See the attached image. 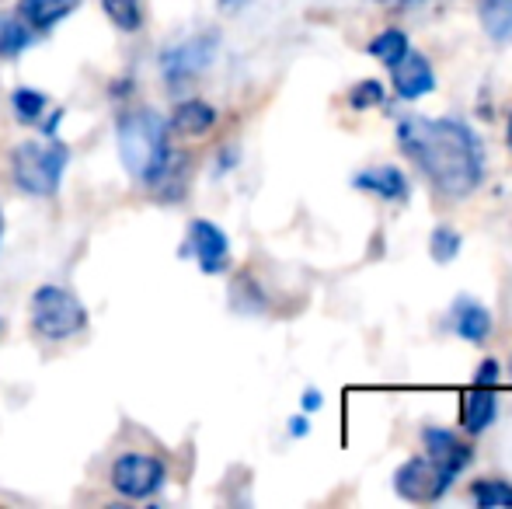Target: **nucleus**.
Returning <instances> with one entry per match:
<instances>
[{
    "label": "nucleus",
    "mask_w": 512,
    "mask_h": 509,
    "mask_svg": "<svg viewBox=\"0 0 512 509\" xmlns=\"http://www.w3.org/2000/svg\"><path fill=\"white\" fill-rule=\"evenodd\" d=\"M401 154L446 199H467L485 182V143L457 116H401L394 126Z\"/></svg>",
    "instance_id": "f257e3e1"
},
{
    "label": "nucleus",
    "mask_w": 512,
    "mask_h": 509,
    "mask_svg": "<svg viewBox=\"0 0 512 509\" xmlns=\"http://www.w3.org/2000/svg\"><path fill=\"white\" fill-rule=\"evenodd\" d=\"M115 140H119L122 168L136 178V182L157 189L168 168L175 164L171 154V129L168 119L154 109H129L115 123Z\"/></svg>",
    "instance_id": "f03ea898"
},
{
    "label": "nucleus",
    "mask_w": 512,
    "mask_h": 509,
    "mask_svg": "<svg viewBox=\"0 0 512 509\" xmlns=\"http://www.w3.org/2000/svg\"><path fill=\"white\" fill-rule=\"evenodd\" d=\"M70 147L63 140H25L11 154V178L25 196L53 199L60 192V182L67 175Z\"/></svg>",
    "instance_id": "7ed1b4c3"
},
{
    "label": "nucleus",
    "mask_w": 512,
    "mask_h": 509,
    "mask_svg": "<svg viewBox=\"0 0 512 509\" xmlns=\"http://www.w3.org/2000/svg\"><path fill=\"white\" fill-rule=\"evenodd\" d=\"M28 325L39 339L67 342L88 328V307L67 290V286L46 283L28 300Z\"/></svg>",
    "instance_id": "20e7f679"
},
{
    "label": "nucleus",
    "mask_w": 512,
    "mask_h": 509,
    "mask_svg": "<svg viewBox=\"0 0 512 509\" xmlns=\"http://www.w3.org/2000/svg\"><path fill=\"white\" fill-rule=\"evenodd\" d=\"M108 482L119 492L122 499H133V503H143V499L157 496L168 482V464L154 454H140V450H129V454L115 457L112 471H108Z\"/></svg>",
    "instance_id": "39448f33"
},
{
    "label": "nucleus",
    "mask_w": 512,
    "mask_h": 509,
    "mask_svg": "<svg viewBox=\"0 0 512 509\" xmlns=\"http://www.w3.org/2000/svg\"><path fill=\"white\" fill-rule=\"evenodd\" d=\"M216 46H220L216 32L192 35V39H182V42H175V46H168L161 53V60H157L161 63L164 84H171V88L192 84L203 70H209V63H213V56H216Z\"/></svg>",
    "instance_id": "423d86ee"
},
{
    "label": "nucleus",
    "mask_w": 512,
    "mask_h": 509,
    "mask_svg": "<svg viewBox=\"0 0 512 509\" xmlns=\"http://www.w3.org/2000/svg\"><path fill=\"white\" fill-rule=\"evenodd\" d=\"M450 489L453 485L439 475V468L425 454L408 457V461H401L398 471H394V492H398L401 499H408V503H436V499H443Z\"/></svg>",
    "instance_id": "0eeeda50"
},
{
    "label": "nucleus",
    "mask_w": 512,
    "mask_h": 509,
    "mask_svg": "<svg viewBox=\"0 0 512 509\" xmlns=\"http://www.w3.org/2000/svg\"><path fill=\"white\" fill-rule=\"evenodd\" d=\"M422 454L436 464L439 475L450 485L457 482V478L464 475V468H471V461H474L471 443H464L453 429H443V426L422 429Z\"/></svg>",
    "instance_id": "6e6552de"
},
{
    "label": "nucleus",
    "mask_w": 512,
    "mask_h": 509,
    "mask_svg": "<svg viewBox=\"0 0 512 509\" xmlns=\"http://www.w3.org/2000/svg\"><path fill=\"white\" fill-rule=\"evenodd\" d=\"M185 252L196 258V265L206 276H220V272L230 269V241L213 220H192Z\"/></svg>",
    "instance_id": "1a4fd4ad"
},
{
    "label": "nucleus",
    "mask_w": 512,
    "mask_h": 509,
    "mask_svg": "<svg viewBox=\"0 0 512 509\" xmlns=\"http://www.w3.org/2000/svg\"><path fill=\"white\" fill-rule=\"evenodd\" d=\"M387 70H391L394 95H398L401 102H418V98H425L429 91H436V70H432V63L425 60L418 49H408V53Z\"/></svg>",
    "instance_id": "9d476101"
},
{
    "label": "nucleus",
    "mask_w": 512,
    "mask_h": 509,
    "mask_svg": "<svg viewBox=\"0 0 512 509\" xmlns=\"http://www.w3.org/2000/svg\"><path fill=\"white\" fill-rule=\"evenodd\" d=\"M352 189L384 199V203H398V206L411 199L408 175L401 168H394V164H377V168L356 171V175H352Z\"/></svg>",
    "instance_id": "9b49d317"
},
{
    "label": "nucleus",
    "mask_w": 512,
    "mask_h": 509,
    "mask_svg": "<svg viewBox=\"0 0 512 509\" xmlns=\"http://www.w3.org/2000/svg\"><path fill=\"white\" fill-rule=\"evenodd\" d=\"M450 325L464 342H471V346H485L488 335H492V328H495V318L478 297H464V293H460L450 307Z\"/></svg>",
    "instance_id": "f8f14e48"
},
{
    "label": "nucleus",
    "mask_w": 512,
    "mask_h": 509,
    "mask_svg": "<svg viewBox=\"0 0 512 509\" xmlns=\"http://www.w3.org/2000/svg\"><path fill=\"white\" fill-rule=\"evenodd\" d=\"M216 123H220V112L213 105L203 102V98H185L171 112L168 129L175 136H182V140H203V136L213 133Z\"/></svg>",
    "instance_id": "ddd939ff"
},
{
    "label": "nucleus",
    "mask_w": 512,
    "mask_h": 509,
    "mask_svg": "<svg viewBox=\"0 0 512 509\" xmlns=\"http://www.w3.org/2000/svg\"><path fill=\"white\" fill-rule=\"evenodd\" d=\"M77 7H81V0H18L14 14H18L35 35H46V32H53L60 21H67Z\"/></svg>",
    "instance_id": "4468645a"
},
{
    "label": "nucleus",
    "mask_w": 512,
    "mask_h": 509,
    "mask_svg": "<svg viewBox=\"0 0 512 509\" xmlns=\"http://www.w3.org/2000/svg\"><path fill=\"white\" fill-rule=\"evenodd\" d=\"M499 419V394L495 387L485 384H471V391L464 394V433L467 436H481L492 422Z\"/></svg>",
    "instance_id": "2eb2a0df"
},
{
    "label": "nucleus",
    "mask_w": 512,
    "mask_h": 509,
    "mask_svg": "<svg viewBox=\"0 0 512 509\" xmlns=\"http://www.w3.org/2000/svg\"><path fill=\"white\" fill-rule=\"evenodd\" d=\"M478 21L495 46L512 42V0H478Z\"/></svg>",
    "instance_id": "dca6fc26"
},
{
    "label": "nucleus",
    "mask_w": 512,
    "mask_h": 509,
    "mask_svg": "<svg viewBox=\"0 0 512 509\" xmlns=\"http://www.w3.org/2000/svg\"><path fill=\"white\" fill-rule=\"evenodd\" d=\"M39 35L14 14V18H0V60H18Z\"/></svg>",
    "instance_id": "f3484780"
},
{
    "label": "nucleus",
    "mask_w": 512,
    "mask_h": 509,
    "mask_svg": "<svg viewBox=\"0 0 512 509\" xmlns=\"http://www.w3.org/2000/svg\"><path fill=\"white\" fill-rule=\"evenodd\" d=\"M411 49L408 42V32H401V28H384L380 35H373L370 46H366V53L373 56V60H380L384 67H394V63L401 60Z\"/></svg>",
    "instance_id": "a211bd4d"
},
{
    "label": "nucleus",
    "mask_w": 512,
    "mask_h": 509,
    "mask_svg": "<svg viewBox=\"0 0 512 509\" xmlns=\"http://www.w3.org/2000/svg\"><path fill=\"white\" fill-rule=\"evenodd\" d=\"M471 499L478 509H509L512 482H506V478H478V482H471Z\"/></svg>",
    "instance_id": "6ab92c4d"
},
{
    "label": "nucleus",
    "mask_w": 512,
    "mask_h": 509,
    "mask_svg": "<svg viewBox=\"0 0 512 509\" xmlns=\"http://www.w3.org/2000/svg\"><path fill=\"white\" fill-rule=\"evenodd\" d=\"M11 109H14V116H18V123L32 126L46 116L49 98H46V91H39V88H14L11 91Z\"/></svg>",
    "instance_id": "aec40b11"
},
{
    "label": "nucleus",
    "mask_w": 512,
    "mask_h": 509,
    "mask_svg": "<svg viewBox=\"0 0 512 509\" xmlns=\"http://www.w3.org/2000/svg\"><path fill=\"white\" fill-rule=\"evenodd\" d=\"M105 18L112 21L119 32H136L143 28V0H102Z\"/></svg>",
    "instance_id": "412c9836"
},
{
    "label": "nucleus",
    "mask_w": 512,
    "mask_h": 509,
    "mask_svg": "<svg viewBox=\"0 0 512 509\" xmlns=\"http://www.w3.org/2000/svg\"><path fill=\"white\" fill-rule=\"evenodd\" d=\"M460 248H464V238H460V231H453V227H446V224L432 227V234H429V255L436 258L439 265H450L453 258L460 255Z\"/></svg>",
    "instance_id": "4be33fe9"
},
{
    "label": "nucleus",
    "mask_w": 512,
    "mask_h": 509,
    "mask_svg": "<svg viewBox=\"0 0 512 509\" xmlns=\"http://www.w3.org/2000/svg\"><path fill=\"white\" fill-rule=\"evenodd\" d=\"M384 102H387V88L380 81H373V77H366V81H359V84H352V88H349V105L356 112L380 109Z\"/></svg>",
    "instance_id": "5701e85b"
},
{
    "label": "nucleus",
    "mask_w": 512,
    "mask_h": 509,
    "mask_svg": "<svg viewBox=\"0 0 512 509\" xmlns=\"http://www.w3.org/2000/svg\"><path fill=\"white\" fill-rule=\"evenodd\" d=\"M499 377H502V367H499V360H481V367H478V374H474V381H471V384H485V387H495V384H499Z\"/></svg>",
    "instance_id": "b1692460"
},
{
    "label": "nucleus",
    "mask_w": 512,
    "mask_h": 509,
    "mask_svg": "<svg viewBox=\"0 0 512 509\" xmlns=\"http://www.w3.org/2000/svg\"><path fill=\"white\" fill-rule=\"evenodd\" d=\"M300 405H304V412H317V408L324 405V394L317 391V387H307L304 398H300Z\"/></svg>",
    "instance_id": "393cba45"
},
{
    "label": "nucleus",
    "mask_w": 512,
    "mask_h": 509,
    "mask_svg": "<svg viewBox=\"0 0 512 509\" xmlns=\"http://www.w3.org/2000/svg\"><path fill=\"white\" fill-rule=\"evenodd\" d=\"M307 433H310L307 415H293V419H290V436H307Z\"/></svg>",
    "instance_id": "a878e982"
},
{
    "label": "nucleus",
    "mask_w": 512,
    "mask_h": 509,
    "mask_svg": "<svg viewBox=\"0 0 512 509\" xmlns=\"http://www.w3.org/2000/svg\"><path fill=\"white\" fill-rule=\"evenodd\" d=\"M251 0H216V7H220L223 14H237V11H244Z\"/></svg>",
    "instance_id": "bb28decb"
},
{
    "label": "nucleus",
    "mask_w": 512,
    "mask_h": 509,
    "mask_svg": "<svg viewBox=\"0 0 512 509\" xmlns=\"http://www.w3.org/2000/svg\"><path fill=\"white\" fill-rule=\"evenodd\" d=\"M506 143H509V150H512V116H509V126H506Z\"/></svg>",
    "instance_id": "cd10ccee"
},
{
    "label": "nucleus",
    "mask_w": 512,
    "mask_h": 509,
    "mask_svg": "<svg viewBox=\"0 0 512 509\" xmlns=\"http://www.w3.org/2000/svg\"><path fill=\"white\" fill-rule=\"evenodd\" d=\"M0 245H4V210H0Z\"/></svg>",
    "instance_id": "c85d7f7f"
},
{
    "label": "nucleus",
    "mask_w": 512,
    "mask_h": 509,
    "mask_svg": "<svg viewBox=\"0 0 512 509\" xmlns=\"http://www.w3.org/2000/svg\"><path fill=\"white\" fill-rule=\"evenodd\" d=\"M0 328H4V325H0Z\"/></svg>",
    "instance_id": "c756f323"
}]
</instances>
